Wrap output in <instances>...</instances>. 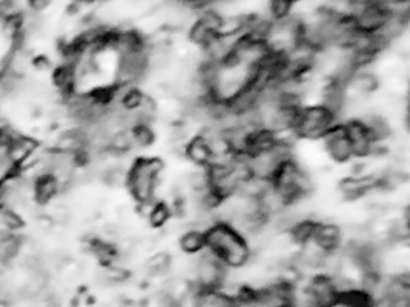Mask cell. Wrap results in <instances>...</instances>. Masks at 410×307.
<instances>
[{"label": "cell", "mask_w": 410, "mask_h": 307, "mask_svg": "<svg viewBox=\"0 0 410 307\" xmlns=\"http://www.w3.org/2000/svg\"><path fill=\"white\" fill-rule=\"evenodd\" d=\"M146 48L131 53L119 54V63L115 69V85L120 88L137 86L148 74Z\"/></svg>", "instance_id": "cell-6"}, {"label": "cell", "mask_w": 410, "mask_h": 307, "mask_svg": "<svg viewBox=\"0 0 410 307\" xmlns=\"http://www.w3.org/2000/svg\"><path fill=\"white\" fill-rule=\"evenodd\" d=\"M194 307H232V295L223 289L195 291Z\"/></svg>", "instance_id": "cell-14"}, {"label": "cell", "mask_w": 410, "mask_h": 307, "mask_svg": "<svg viewBox=\"0 0 410 307\" xmlns=\"http://www.w3.org/2000/svg\"><path fill=\"white\" fill-rule=\"evenodd\" d=\"M275 307H295V304H294V302H286V303H282Z\"/></svg>", "instance_id": "cell-25"}, {"label": "cell", "mask_w": 410, "mask_h": 307, "mask_svg": "<svg viewBox=\"0 0 410 307\" xmlns=\"http://www.w3.org/2000/svg\"><path fill=\"white\" fill-rule=\"evenodd\" d=\"M374 191H378V175H354L340 182V192L348 201L360 200Z\"/></svg>", "instance_id": "cell-9"}, {"label": "cell", "mask_w": 410, "mask_h": 307, "mask_svg": "<svg viewBox=\"0 0 410 307\" xmlns=\"http://www.w3.org/2000/svg\"><path fill=\"white\" fill-rule=\"evenodd\" d=\"M232 307H269L264 299L258 295L257 289L242 287L236 295H232Z\"/></svg>", "instance_id": "cell-18"}, {"label": "cell", "mask_w": 410, "mask_h": 307, "mask_svg": "<svg viewBox=\"0 0 410 307\" xmlns=\"http://www.w3.org/2000/svg\"><path fill=\"white\" fill-rule=\"evenodd\" d=\"M344 127H346V134L350 142V146H352V152H354V158H366L375 154L376 146L372 142V138L369 136L367 127L364 126L363 121L360 119H349L346 121H343Z\"/></svg>", "instance_id": "cell-8"}, {"label": "cell", "mask_w": 410, "mask_h": 307, "mask_svg": "<svg viewBox=\"0 0 410 307\" xmlns=\"http://www.w3.org/2000/svg\"><path fill=\"white\" fill-rule=\"evenodd\" d=\"M148 208V223L154 229H161L172 219V209L165 201H152Z\"/></svg>", "instance_id": "cell-17"}, {"label": "cell", "mask_w": 410, "mask_h": 307, "mask_svg": "<svg viewBox=\"0 0 410 307\" xmlns=\"http://www.w3.org/2000/svg\"><path fill=\"white\" fill-rule=\"evenodd\" d=\"M165 164L157 157H140L134 160L126 174L129 194L140 206H149L155 201V191L160 183V175Z\"/></svg>", "instance_id": "cell-2"}, {"label": "cell", "mask_w": 410, "mask_h": 307, "mask_svg": "<svg viewBox=\"0 0 410 307\" xmlns=\"http://www.w3.org/2000/svg\"><path fill=\"white\" fill-rule=\"evenodd\" d=\"M206 251L212 252L227 269L244 267L252 258V247L231 225L216 221L205 230Z\"/></svg>", "instance_id": "cell-1"}, {"label": "cell", "mask_w": 410, "mask_h": 307, "mask_svg": "<svg viewBox=\"0 0 410 307\" xmlns=\"http://www.w3.org/2000/svg\"><path fill=\"white\" fill-rule=\"evenodd\" d=\"M172 266V258L168 252H157L146 260L145 269L151 277H161Z\"/></svg>", "instance_id": "cell-19"}, {"label": "cell", "mask_w": 410, "mask_h": 307, "mask_svg": "<svg viewBox=\"0 0 410 307\" xmlns=\"http://www.w3.org/2000/svg\"><path fill=\"white\" fill-rule=\"evenodd\" d=\"M185 156L191 163L198 166V168H207L214 160V154L209 148V145H207L201 134L190 138L185 143Z\"/></svg>", "instance_id": "cell-12"}, {"label": "cell", "mask_w": 410, "mask_h": 307, "mask_svg": "<svg viewBox=\"0 0 410 307\" xmlns=\"http://www.w3.org/2000/svg\"><path fill=\"white\" fill-rule=\"evenodd\" d=\"M346 103H348L346 86L335 80H329V83L323 91V97H321L320 105L326 108L329 112L334 114L335 117L340 120L344 111H346Z\"/></svg>", "instance_id": "cell-11"}, {"label": "cell", "mask_w": 410, "mask_h": 307, "mask_svg": "<svg viewBox=\"0 0 410 307\" xmlns=\"http://www.w3.org/2000/svg\"><path fill=\"white\" fill-rule=\"evenodd\" d=\"M179 246L181 252L186 255H198L203 251H206V238H205V230L198 228L187 229L186 232L180 235L179 238Z\"/></svg>", "instance_id": "cell-15"}, {"label": "cell", "mask_w": 410, "mask_h": 307, "mask_svg": "<svg viewBox=\"0 0 410 307\" xmlns=\"http://www.w3.org/2000/svg\"><path fill=\"white\" fill-rule=\"evenodd\" d=\"M338 121L340 120L321 105L308 108L303 106L300 114H298L294 134L298 138L321 140L330 127L338 123Z\"/></svg>", "instance_id": "cell-4"}, {"label": "cell", "mask_w": 410, "mask_h": 307, "mask_svg": "<svg viewBox=\"0 0 410 307\" xmlns=\"http://www.w3.org/2000/svg\"><path fill=\"white\" fill-rule=\"evenodd\" d=\"M317 221L318 220L310 219V217H304V219L294 223V225H292L288 230L292 241L297 243L298 246H303L306 243H309L312 238H314V230L317 226Z\"/></svg>", "instance_id": "cell-16"}, {"label": "cell", "mask_w": 410, "mask_h": 307, "mask_svg": "<svg viewBox=\"0 0 410 307\" xmlns=\"http://www.w3.org/2000/svg\"><path fill=\"white\" fill-rule=\"evenodd\" d=\"M312 241L320 246L324 252H337L343 245V230L341 228L330 221H317Z\"/></svg>", "instance_id": "cell-10"}, {"label": "cell", "mask_w": 410, "mask_h": 307, "mask_svg": "<svg viewBox=\"0 0 410 307\" xmlns=\"http://www.w3.org/2000/svg\"><path fill=\"white\" fill-rule=\"evenodd\" d=\"M32 63H34V66L38 69H47L51 66V62L47 56H37L36 59L32 60Z\"/></svg>", "instance_id": "cell-23"}, {"label": "cell", "mask_w": 410, "mask_h": 307, "mask_svg": "<svg viewBox=\"0 0 410 307\" xmlns=\"http://www.w3.org/2000/svg\"><path fill=\"white\" fill-rule=\"evenodd\" d=\"M76 5H93L95 2H99V0H74Z\"/></svg>", "instance_id": "cell-24"}, {"label": "cell", "mask_w": 410, "mask_h": 307, "mask_svg": "<svg viewBox=\"0 0 410 307\" xmlns=\"http://www.w3.org/2000/svg\"><path fill=\"white\" fill-rule=\"evenodd\" d=\"M271 184L289 206L304 200L314 189V182H312L310 175L297 163L294 157L286 160L280 166L275 175L272 177Z\"/></svg>", "instance_id": "cell-3"}, {"label": "cell", "mask_w": 410, "mask_h": 307, "mask_svg": "<svg viewBox=\"0 0 410 307\" xmlns=\"http://www.w3.org/2000/svg\"><path fill=\"white\" fill-rule=\"evenodd\" d=\"M321 140L324 142V149H326L328 156L334 160L335 163L343 164L354 160L352 146H350L346 127H344L343 121H338V123L332 126Z\"/></svg>", "instance_id": "cell-7"}, {"label": "cell", "mask_w": 410, "mask_h": 307, "mask_svg": "<svg viewBox=\"0 0 410 307\" xmlns=\"http://www.w3.org/2000/svg\"><path fill=\"white\" fill-rule=\"evenodd\" d=\"M51 5V0H28V8L31 12L41 14Z\"/></svg>", "instance_id": "cell-22"}, {"label": "cell", "mask_w": 410, "mask_h": 307, "mask_svg": "<svg viewBox=\"0 0 410 307\" xmlns=\"http://www.w3.org/2000/svg\"><path fill=\"white\" fill-rule=\"evenodd\" d=\"M60 194V188L53 175L43 174L34 178L32 183V197H34L36 203L47 204L53 201L54 198Z\"/></svg>", "instance_id": "cell-13"}, {"label": "cell", "mask_w": 410, "mask_h": 307, "mask_svg": "<svg viewBox=\"0 0 410 307\" xmlns=\"http://www.w3.org/2000/svg\"><path fill=\"white\" fill-rule=\"evenodd\" d=\"M227 271L229 269L221 263L217 255L209 251L198 254L192 267L195 291L221 289L226 283Z\"/></svg>", "instance_id": "cell-5"}, {"label": "cell", "mask_w": 410, "mask_h": 307, "mask_svg": "<svg viewBox=\"0 0 410 307\" xmlns=\"http://www.w3.org/2000/svg\"><path fill=\"white\" fill-rule=\"evenodd\" d=\"M129 131H131L135 148H148V146H151L154 143L155 134L152 131L151 125H135Z\"/></svg>", "instance_id": "cell-20"}, {"label": "cell", "mask_w": 410, "mask_h": 307, "mask_svg": "<svg viewBox=\"0 0 410 307\" xmlns=\"http://www.w3.org/2000/svg\"><path fill=\"white\" fill-rule=\"evenodd\" d=\"M295 3L292 0H269L268 10L269 19L272 22H282L292 16V6Z\"/></svg>", "instance_id": "cell-21"}]
</instances>
